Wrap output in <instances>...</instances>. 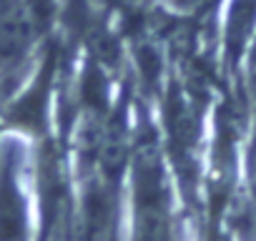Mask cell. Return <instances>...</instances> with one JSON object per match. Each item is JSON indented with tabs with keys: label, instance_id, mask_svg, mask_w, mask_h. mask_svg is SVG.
I'll return each mask as SVG.
<instances>
[{
	"label": "cell",
	"instance_id": "cell-7",
	"mask_svg": "<svg viewBox=\"0 0 256 241\" xmlns=\"http://www.w3.org/2000/svg\"><path fill=\"white\" fill-rule=\"evenodd\" d=\"M120 3H141V0H120Z\"/></svg>",
	"mask_w": 256,
	"mask_h": 241
},
{
	"label": "cell",
	"instance_id": "cell-2",
	"mask_svg": "<svg viewBox=\"0 0 256 241\" xmlns=\"http://www.w3.org/2000/svg\"><path fill=\"white\" fill-rule=\"evenodd\" d=\"M43 33L30 0H0V90L18 88Z\"/></svg>",
	"mask_w": 256,
	"mask_h": 241
},
{
	"label": "cell",
	"instance_id": "cell-1",
	"mask_svg": "<svg viewBox=\"0 0 256 241\" xmlns=\"http://www.w3.org/2000/svg\"><path fill=\"white\" fill-rule=\"evenodd\" d=\"M134 238L171 241V208L161 154L154 138L141 141L134 156Z\"/></svg>",
	"mask_w": 256,
	"mask_h": 241
},
{
	"label": "cell",
	"instance_id": "cell-5",
	"mask_svg": "<svg viewBox=\"0 0 256 241\" xmlns=\"http://www.w3.org/2000/svg\"><path fill=\"white\" fill-rule=\"evenodd\" d=\"M208 3H214V0H166V6L174 13H198Z\"/></svg>",
	"mask_w": 256,
	"mask_h": 241
},
{
	"label": "cell",
	"instance_id": "cell-6",
	"mask_svg": "<svg viewBox=\"0 0 256 241\" xmlns=\"http://www.w3.org/2000/svg\"><path fill=\"white\" fill-rule=\"evenodd\" d=\"M244 53H246V73H248L251 83L256 86V33L251 36V40H248Z\"/></svg>",
	"mask_w": 256,
	"mask_h": 241
},
{
	"label": "cell",
	"instance_id": "cell-4",
	"mask_svg": "<svg viewBox=\"0 0 256 241\" xmlns=\"http://www.w3.org/2000/svg\"><path fill=\"white\" fill-rule=\"evenodd\" d=\"M30 3H33V8L38 13V20H40L43 30H48L50 23H53V16H56L58 3H56V0H30Z\"/></svg>",
	"mask_w": 256,
	"mask_h": 241
},
{
	"label": "cell",
	"instance_id": "cell-3",
	"mask_svg": "<svg viewBox=\"0 0 256 241\" xmlns=\"http://www.w3.org/2000/svg\"><path fill=\"white\" fill-rule=\"evenodd\" d=\"M246 186H248L251 198L256 201V134H254L248 151H246Z\"/></svg>",
	"mask_w": 256,
	"mask_h": 241
}]
</instances>
